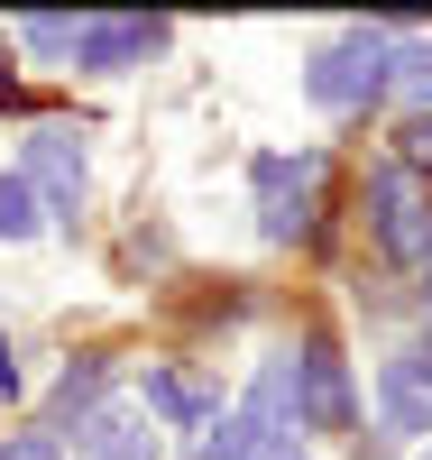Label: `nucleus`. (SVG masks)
<instances>
[{"instance_id":"obj_1","label":"nucleus","mask_w":432,"mask_h":460,"mask_svg":"<svg viewBox=\"0 0 432 460\" xmlns=\"http://www.w3.org/2000/svg\"><path fill=\"white\" fill-rule=\"evenodd\" d=\"M377 93H386V28H349L304 65V102L313 111H359Z\"/></svg>"},{"instance_id":"obj_2","label":"nucleus","mask_w":432,"mask_h":460,"mask_svg":"<svg viewBox=\"0 0 432 460\" xmlns=\"http://www.w3.org/2000/svg\"><path fill=\"white\" fill-rule=\"evenodd\" d=\"M368 221H377V249L396 258V267H423L432 258V203L414 194L405 166H377L368 175Z\"/></svg>"},{"instance_id":"obj_3","label":"nucleus","mask_w":432,"mask_h":460,"mask_svg":"<svg viewBox=\"0 0 432 460\" xmlns=\"http://www.w3.org/2000/svg\"><path fill=\"white\" fill-rule=\"evenodd\" d=\"M313 194H322V157H258V230L267 240H304Z\"/></svg>"},{"instance_id":"obj_4","label":"nucleus","mask_w":432,"mask_h":460,"mask_svg":"<svg viewBox=\"0 0 432 460\" xmlns=\"http://www.w3.org/2000/svg\"><path fill=\"white\" fill-rule=\"evenodd\" d=\"M295 387H304V424H313V433H349V424H359V396H349V359L331 350L322 332H313L304 350H295Z\"/></svg>"},{"instance_id":"obj_5","label":"nucleus","mask_w":432,"mask_h":460,"mask_svg":"<svg viewBox=\"0 0 432 460\" xmlns=\"http://www.w3.org/2000/svg\"><path fill=\"white\" fill-rule=\"evenodd\" d=\"M166 47V19H84L74 28V65L84 74H129Z\"/></svg>"},{"instance_id":"obj_6","label":"nucleus","mask_w":432,"mask_h":460,"mask_svg":"<svg viewBox=\"0 0 432 460\" xmlns=\"http://www.w3.org/2000/svg\"><path fill=\"white\" fill-rule=\"evenodd\" d=\"M28 194L74 221V203H84V147H74L65 129H37L28 138Z\"/></svg>"},{"instance_id":"obj_7","label":"nucleus","mask_w":432,"mask_h":460,"mask_svg":"<svg viewBox=\"0 0 432 460\" xmlns=\"http://www.w3.org/2000/svg\"><path fill=\"white\" fill-rule=\"evenodd\" d=\"M74 460H166V442L138 414H84L74 424Z\"/></svg>"},{"instance_id":"obj_8","label":"nucleus","mask_w":432,"mask_h":460,"mask_svg":"<svg viewBox=\"0 0 432 460\" xmlns=\"http://www.w3.org/2000/svg\"><path fill=\"white\" fill-rule=\"evenodd\" d=\"M147 405L166 414V424H184V433H212L221 424V396L203 387V377H184V368H147Z\"/></svg>"},{"instance_id":"obj_9","label":"nucleus","mask_w":432,"mask_h":460,"mask_svg":"<svg viewBox=\"0 0 432 460\" xmlns=\"http://www.w3.org/2000/svg\"><path fill=\"white\" fill-rule=\"evenodd\" d=\"M101 387H110V359H74L56 377V424H84V414L101 405Z\"/></svg>"},{"instance_id":"obj_10","label":"nucleus","mask_w":432,"mask_h":460,"mask_svg":"<svg viewBox=\"0 0 432 460\" xmlns=\"http://www.w3.org/2000/svg\"><path fill=\"white\" fill-rule=\"evenodd\" d=\"M377 396H386V424H396V433H432V396L414 387V377H405L396 359H386V377H377Z\"/></svg>"},{"instance_id":"obj_11","label":"nucleus","mask_w":432,"mask_h":460,"mask_svg":"<svg viewBox=\"0 0 432 460\" xmlns=\"http://www.w3.org/2000/svg\"><path fill=\"white\" fill-rule=\"evenodd\" d=\"M37 221H47V203L28 194V175H0V240H37Z\"/></svg>"},{"instance_id":"obj_12","label":"nucleus","mask_w":432,"mask_h":460,"mask_svg":"<svg viewBox=\"0 0 432 460\" xmlns=\"http://www.w3.org/2000/svg\"><path fill=\"white\" fill-rule=\"evenodd\" d=\"M386 84L414 93V102L432 111V47H396V56H386Z\"/></svg>"},{"instance_id":"obj_13","label":"nucleus","mask_w":432,"mask_h":460,"mask_svg":"<svg viewBox=\"0 0 432 460\" xmlns=\"http://www.w3.org/2000/svg\"><path fill=\"white\" fill-rule=\"evenodd\" d=\"M74 28H84V19H28L19 37H28L37 56H74Z\"/></svg>"},{"instance_id":"obj_14","label":"nucleus","mask_w":432,"mask_h":460,"mask_svg":"<svg viewBox=\"0 0 432 460\" xmlns=\"http://www.w3.org/2000/svg\"><path fill=\"white\" fill-rule=\"evenodd\" d=\"M396 157H405V175H414V166H432V111H414V120L396 129Z\"/></svg>"},{"instance_id":"obj_15","label":"nucleus","mask_w":432,"mask_h":460,"mask_svg":"<svg viewBox=\"0 0 432 460\" xmlns=\"http://www.w3.org/2000/svg\"><path fill=\"white\" fill-rule=\"evenodd\" d=\"M0 460H65L56 433H19V442H0Z\"/></svg>"},{"instance_id":"obj_16","label":"nucleus","mask_w":432,"mask_h":460,"mask_svg":"<svg viewBox=\"0 0 432 460\" xmlns=\"http://www.w3.org/2000/svg\"><path fill=\"white\" fill-rule=\"evenodd\" d=\"M396 368H405V377H414V387H432V323H423V341H414V350H405V359H396Z\"/></svg>"},{"instance_id":"obj_17","label":"nucleus","mask_w":432,"mask_h":460,"mask_svg":"<svg viewBox=\"0 0 432 460\" xmlns=\"http://www.w3.org/2000/svg\"><path fill=\"white\" fill-rule=\"evenodd\" d=\"M258 460H304V442H295V433H267V442H258Z\"/></svg>"},{"instance_id":"obj_18","label":"nucleus","mask_w":432,"mask_h":460,"mask_svg":"<svg viewBox=\"0 0 432 460\" xmlns=\"http://www.w3.org/2000/svg\"><path fill=\"white\" fill-rule=\"evenodd\" d=\"M0 396H19V368H10V341H0Z\"/></svg>"},{"instance_id":"obj_19","label":"nucleus","mask_w":432,"mask_h":460,"mask_svg":"<svg viewBox=\"0 0 432 460\" xmlns=\"http://www.w3.org/2000/svg\"><path fill=\"white\" fill-rule=\"evenodd\" d=\"M414 295H423V304H432V258H423V267H414Z\"/></svg>"},{"instance_id":"obj_20","label":"nucleus","mask_w":432,"mask_h":460,"mask_svg":"<svg viewBox=\"0 0 432 460\" xmlns=\"http://www.w3.org/2000/svg\"><path fill=\"white\" fill-rule=\"evenodd\" d=\"M10 93H19V74H10V56H0V102H10Z\"/></svg>"}]
</instances>
